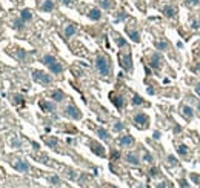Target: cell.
Segmentation results:
<instances>
[{
  "instance_id": "7dc6e473",
  "label": "cell",
  "mask_w": 200,
  "mask_h": 188,
  "mask_svg": "<svg viewBox=\"0 0 200 188\" xmlns=\"http://www.w3.org/2000/svg\"><path fill=\"white\" fill-rule=\"evenodd\" d=\"M197 88H199V90H200V83H199V87H197Z\"/></svg>"
},
{
  "instance_id": "5bb4252c",
  "label": "cell",
  "mask_w": 200,
  "mask_h": 188,
  "mask_svg": "<svg viewBox=\"0 0 200 188\" xmlns=\"http://www.w3.org/2000/svg\"><path fill=\"white\" fill-rule=\"evenodd\" d=\"M160 62H162V57H160L159 54H154V56L151 57V62H149V65H151L154 69H159L160 65H162Z\"/></svg>"
},
{
  "instance_id": "ee69618b",
  "label": "cell",
  "mask_w": 200,
  "mask_h": 188,
  "mask_svg": "<svg viewBox=\"0 0 200 188\" xmlns=\"http://www.w3.org/2000/svg\"><path fill=\"white\" fill-rule=\"evenodd\" d=\"M157 173H159V171H157V170H156V168H153V170H151V176H156V174H157Z\"/></svg>"
},
{
  "instance_id": "484cf974",
  "label": "cell",
  "mask_w": 200,
  "mask_h": 188,
  "mask_svg": "<svg viewBox=\"0 0 200 188\" xmlns=\"http://www.w3.org/2000/svg\"><path fill=\"white\" fill-rule=\"evenodd\" d=\"M100 6L103 9H111L113 8V0H100Z\"/></svg>"
},
{
  "instance_id": "e575fe53",
  "label": "cell",
  "mask_w": 200,
  "mask_h": 188,
  "mask_svg": "<svg viewBox=\"0 0 200 188\" xmlns=\"http://www.w3.org/2000/svg\"><path fill=\"white\" fill-rule=\"evenodd\" d=\"M119 157H120V153H119V151H113V153H111V159H113V160H117Z\"/></svg>"
},
{
  "instance_id": "7c38bea8",
  "label": "cell",
  "mask_w": 200,
  "mask_h": 188,
  "mask_svg": "<svg viewBox=\"0 0 200 188\" xmlns=\"http://www.w3.org/2000/svg\"><path fill=\"white\" fill-rule=\"evenodd\" d=\"M126 33H128V36L131 37V40H132V42H136V43H139V42H140V34H139V31H137V29L126 28Z\"/></svg>"
},
{
  "instance_id": "8992f818",
  "label": "cell",
  "mask_w": 200,
  "mask_h": 188,
  "mask_svg": "<svg viewBox=\"0 0 200 188\" xmlns=\"http://www.w3.org/2000/svg\"><path fill=\"white\" fill-rule=\"evenodd\" d=\"M14 168H16L17 171H20V173H26V171H29V165H28V162H26V160H17V162L14 163Z\"/></svg>"
},
{
  "instance_id": "ab89813d",
  "label": "cell",
  "mask_w": 200,
  "mask_h": 188,
  "mask_svg": "<svg viewBox=\"0 0 200 188\" xmlns=\"http://www.w3.org/2000/svg\"><path fill=\"white\" fill-rule=\"evenodd\" d=\"M49 181H51V182H52V184H59V182H60V181H59V177H57V176H52V177H51V179H49Z\"/></svg>"
},
{
  "instance_id": "ac0fdd59",
  "label": "cell",
  "mask_w": 200,
  "mask_h": 188,
  "mask_svg": "<svg viewBox=\"0 0 200 188\" xmlns=\"http://www.w3.org/2000/svg\"><path fill=\"white\" fill-rule=\"evenodd\" d=\"M182 114H183L186 119H191V117L194 116V110H193L191 106H188V105H183V106H182Z\"/></svg>"
},
{
  "instance_id": "f1b7e54d",
  "label": "cell",
  "mask_w": 200,
  "mask_h": 188,
  "mask_svg": "<svg viewBox=\"0 0 200 188\" xmlns=\"http://www.w3.org/2000/svg\"><path fill=\"white\" fill-rule=\"evenodd\" d=\"M154 45H156V48H157L159 51H165V49H168V43H166V42H156Z\"/></svg>"
},
{
  "instance_id": "8d00e7d4",
  "label": "cell",
  "mask_w": 200,
  "mask_h": 188,
  "mask_svg": "<svg viewBox=\"0 0 200 188\" xmlns=\"http://www.w3.org/2000/svg\"><path fill=\"white\" fill-rule=\"evenodd\" d=\"M143 159H145L146 162H153V156H151L149 153H145V156H143Z\"/></svg>"
},
{
  "instance_id": "60d3db41",
  "label": "cell",
  "mask_w": 200,
  "mask_h": 188,
  "mask_svg": "<svg viewBox=\"0 0 200 188\" xmlns=\"http://www.w3.org/2000/svg\"><path fill=\"white\" fill-rule=\"evenodd\" d=\"M160 136H162V134H160V131H154V134H153V137H154L156 141H159Z\"/></svg>"
},
{
  "instance_id": "4fadbf2b",
  "label": "cell",
  "mask_w": 200,
  "mask_h": 188,
  "mask_svg": "<svg viewBox=\"0 0 200 188\" xmlns=\"http://www.w3.org/2000/svg\"><path fill=\"white\" fill-rule=\"evenodd\" d=\"M40 9L43 12H51L54 9V2L52 0H43V3L40 5Z\"/></svg>"
},
{
  "instance_id": "d6986e66",
  "label": "cell",
  "mask_w": 200,
  "mask_h": 188,
  "mask_svg": "<svg viewBox=\"0 0 200 188\" xmlns=\"http://www.w3.org/2000/svg\"><path fill=\"white\" fill-rule=\"evenodd\" d=\"M111 102L116 105V108H122L123 106V97L122 96H114V94H111Z\"/></svg>"
},
{
  "instance_id": "5b68a950",
  "label": "cell",
  "mask_w": 200,
  "mask_h": 188,
  "mask_svg": "<svg viewBox=\"0 0 200 188\" xmlns=\"http://www.w3.org/2000/svg\"><path fill=\"white\" fill-rule=\"evenodd\" d=\"M65 113H66V116H68V117H71V119H74V120L82 119V113H80L74 105H68V106L65 108Z\"/></svg>"
},
{
  "instance_id": "83f0119b",
  "label": "cell",
  "mask_w": 200,
  "mask_h": 188,
  "mask_svg": "<svg viewBox=\"0 0 200 188\" xmlns=\"http://www.w3.org/2000/svg\"><path fill=\"white\" fill-rule=\"evenodd\" d=\"M132 103H134V105H143L145 102H143V99H142L139 94H134V97H132Z\"/></svg>"
},
{
  "instance_id": "9a60e30c",
  "label": "cell",
  "mask_w": 200,
  "mask_h": 188,
  "mask_svg": "<svg viewBox=\"0 0 200 188\" xmlns=\"http://www.w3.org/2000/svg\"><path fill=\"white\" fill-rule=\"evenodd\" d=\"M76 33H77L76 25H74V23H68L66 28H65V36H66V37H71V36H74Z\"/></svg>"
},
{
  "instance_id": "d4e9b609",
  "label": "cell",
  "mask_w": 200,
  "mask_h": 188,
  "mask_svg": "<svg viewBox=\"0 0 200 188\" xmlns=\"http://www.w3.org/2000/svg\"><path fill=\"white\" fill-rule=\"evenodd\" d=\"M16 57H17L19 60H25V57H26V51H25V49H22V48H17Z\"/></svg>"
},
{
  "instance_id": "4316f807",
  "label": "cell",
  "mask_w": 200,
  "mask_h": 188,
  "mask_svg": "<svg viewBox=\"0 0 200 188\" xmlns=\"http://www.w3.org/2000/svg\"><path fill=\"white\" fill-rule=\"evenodd\" d=\"M12 99H14V103H16V105H23V102H25L22 94H14Z\"/></svg>"
},
{
  "instance_id": "f546056e",
  "label": "cell",
  "mask_w": 200,
  "mask_h": 188,
  "mask_svg": "<svg viewBox=\"0 0 200 188\" xmlns=\"http://www.w3.org/2000/svg\"><path fill=\"white\" fill-rule=\"evenodd\" d=\"M116 42H117V45H119L120 48H125L126 45H128V43H126V40H125L123 37H120V36H117V37H116Z\"/></svg>"
},
{
  "instance_id": "52a82bcc",
  "label": "cell",
  "mask_w": 200,
  "mask_h": 188,
  "mask_svg": "<svg viewBox=\"0 0 200 188\" xmlns=\"http://www.w3.org/2000/svg\"><path fill=\"white\" fill-rule=\"evenodd\" d=\"M40 108H42V111H45V113H51V111H56V105L52 103V102H46V100H40Z\"/></svg>"
},
{
  "instance_id": "7402d4cb",
  "label": "cell",
  "mask_w": 200,
  "mask_h": 188,
  "mask_svg": "<svg viewBox=\"0 0 200 188\" xmlns=\"http://www.w3.org/2000/svg\"><path fill=\"white\" fill-rule=\"evenodd\" d=\"M126 162H128V163H132V165H139V163H140L139 157H137L136 154H132V153H128V154H126Z\"/></svg>"
},
{
  "instance_id": "cb8c5ba5",
  "label": "cell",
  "mask_w": 200,
  "mask_h": 188,
  "mask_svg": "<svg viewBox=\"0 0 200 188\" xmlns=\"http://www.w3.org/2000/svg\"><path fill=\"white\" fill-rule=\"evenodd\" d=\"M14 28H16V29H19V31H22V29L25 28V22H23L22 19L14 20Z\"/></svg>"
},
{
  "instance_id": "ba28073f",
  "label": "cell",
  "mask_w": 200,
  "mask_h": 188,
  "mask_svg": "<svg viewBox=\"0 0 200 188\" xmlns=\"http://www.w3.org/2000/svg\"><path fill=\"white\" fill-rule=\"evenodd\" d=\"M163 14H165V17H168V19H176V16H177V9H176L174 6L166 5V6L163 8Z\"/></svg>"
},
{
  "instance_id": "7a4b0ae2",
  "label": "cell",
  "mask_w": 200,
  "mask_h": 188,
  "mask_svg": "<svg viewBox=\"0 0 200 188\" xmlns=\"http://www.w3.org/2000/svg\"><path fill=\"white\" fill-rule=\"evenodd\" d=\"M33 79H34V82L42 83V85H49L52 82V79H51L49 74H46L43 71H39V69H34L33 71Z\"/></svg>"
},
{
  "instance_id": "4dcf8cb0",
  "label": "cell",
  "mask_w": 200,
  "mask_h": 188,
  "mask_svg": "<svg viewBox=\"0 0 200 188\" xmlns=\"http://www.w3.org/2000/svg\"><path fill=\"white\" fill-rule=\"evenodd\" d=\"M179 154L186 156V154H188V148H186L185 145H180V146H179Z\"/></svg>"
},
{
  "instance_id": "277c9868",
  "label": "cell",
  "mask_w": 200,
  "mask_h": 188,
  "mask_svg": "<svg viewBox=\"0 0 200 188\" xmlns=\"http://www.w3.org/2000/svg\"><path fill=\"white\" fill-rule=\"evenodd\" d=\"M119 62H120V66L126 71H131L132 68V63H131V54L126 52V54H119Z\"/></svg>"
},
{
  "instance_id": "6da1fadb",
  "label": "cell",
  "mask_w": 200,
  "mask_h": 188,
  "mask_svg": "<svg viewBox=\"0 0 200 188\" xmlns=\"http://www.w3.org/2000/svg\"><path fill=\"white\" fill-rule=\"evenodd\" d=\"M96 68H97V71H99L102 76L108 77V76L111 74V63H109V59H108L106 56H103V54L97 56V59H96Z\"/></svg>"
},
{
  "instance_id": "74e56055",
  "label": "cell",
  "mask_w": 200,
  "mask_h": 188,
  "mask_svg": "<svg viewBox=\"0 0 200 188\" xmlns=\"http://www.w3.org/2000/svg\"><path fill=\"white\" fill-rule=\"evenodd\" d=\"M168 160H169V163H171V165H176V163H177V160H176V157H174V156H169V157H168Z\"/></svg>"
},
{
  "instance_id": "f35d334b",
  "label": "cell",
  "mask_w": 200,
  "mask_h": 188,
  "mask_svg": "<svg viewBox=\"0 0 200 188\" xmlns=\"http://www.w3.org/2000/svg\"><path fill=\"white\" fill-rule=\"evenodd\" d=\"M62 3H63V5H66V6H71V5L74 3V0H62Z\"/></svg>"
},
{
  "instance_id": "1f68e13d",
  "label": "cell",
  "mask_w": 200,
  "mask_h": 188,
  "mask_svg": "<svg viewBox=\"0 0 200 188\" xmlns=\"http://www.w3.org/2000/svg\"><path fill=\"white\" fill-rule=\"evenodd\" d=\"M125 19H126V12H125V11H120L119 16H117V19H116V23H117V22H122V20H125Z\"/></svg>"
},
{
  "instance_id": "836d02e7",
  "label": "cell",
  "mask_w": 200,
  "mask_h": 188,
  "mask_svg": "<svg viewBox=\"0 0 200 188\" xmlns=\"http://www.w3.org/2000/svg\"><path fill=\"white\" fill-rule=\"evenodd\" d=\"M46 145H49V146H56V145H57V139H46Z\"/></svg>"
},
{
  "instance_id": "d6a6232c",
  "label": "cell",
  "mask_w": 200,
  "mask_h": 188,
  "mask_svg": "<svg viewBox=\"0 0 200 188\" xmlns=\"http://www.w3.org/2000/svg\"><path fill=\"white\" fill-rule=\"evenodd\" d=\"M123 128H125V125H123L122 122H116V125H114V131H117V133H119V131H122Z\"/></svg>"
},
{
  "instance_id": "3957f363",
  "label": "cell",
  "mask_w": 200,
  "mask_h": 188,
  "mask_svg": "<svg viewBox=\"0 0 200 188\" xmlns=\"http://www.w3.org/2000/svg\"><path fill=\"white\" fill-rule=\"evenodd\" d=\"M134 123L139 127V128H148L149 125V117L145 114V113H137L134 116Z\"/></svg>"
},
{
  "instance_id": "bcb514c9",
  "label": "cell",
  "mask_w": 200,
  "mask_h": 188,
  "mask_svg": "<svg viewBox=\"0 0 200 188\" xmlns=\"http://www.w3.org/2000/svg\"><path fill=\"white\" fill-rule=\"evenodd\" d=\"M197 111H200V103H199V106H197Z\"/></svg>"
},
{
  "instance_id": "44dd1931",
  "label": "cell",
  "mask_w": 200,
  "mask_h": 188,
  "mask_svg": "<svg viewBox=\"0 0 200 188\" xmlns=\"http://www.w3.org/2000/svg\"><path fill=\"white\" fill-rule=\"evenodd\" d=\"M42 62L46 65V66H51L54 62H57V59L54 57V56H51V54H46V56H43V59H42Z\"/></svg>"
},
{
  "instance_id": "7bdbcfd3",
  "label": "cell",
  "mask_w": 200,
  "mask_h": 188,
  "mask_svg": "<svg viewBox=\"0 0 200 188\" xmlns=\"http://www.w3.org/2000/svg\"><path fill=\"white\" fill-rule=\"evenodd\" d=\"M33 146H34V150H39L40 148V145L37 143V142H33Z\"/></svg>"
},
{
  "instance_id": "ffe728a7",
  "label": "cell",
  "mask_w": 200,
  "mask_h": 188,
  "mask_svg": "<svg viewBox=\"0 0 200 188\" xmlns=\"http://www.w3.org/2000/svg\"><path fill=\"white\" fill-rule=\"evenodd\" d=\"M91 150H92V153H96L97 156H105V150H103L102 145H99V143H91Z\"/></svg>"
},
{
  "instance_id": "9c48e42d",
  "label": "cell",
  "mask_w": 200,
  "mask_h": 188,
  "mask_svg": "<svg viewBox=\"0 0 200 188\" xmlns=\"http://www.w3.org/2000/svg\"><path fill=\"white\" fill-rule=\"evenodd\" d=\"M88 17H89L91 20L97 22V20H100V19H102V11H100L99 8H92V9L88 12Z\"/></svg>"
},
{
  "instance_id": "2e32d148",
  "label": "cell",
  "mask_w": 200,
  "mask_h": 188,
  "mask_svg": "<svg viewBox=\"0 0 200 188\" xmlns=\"http://www.w3.org/2000/svg\"><path fill=\"white\" fill-rule=\"evenodd\" d=\"M96 133H97V136H99L102 141H109V139H111L109 133H108L105 128H97V130H96Z\"/></svg>"
},
{
  "instance_id": "30bf717a",
  "label": "cell",
  "mask_w": 200,
  "mask_h": 188,
  "mask_svg": "<svg viewBox=\"0 0 200 188\" xmlns=\"http://www.w3.org/2000/svg\"><path fill=\"white\" fill-rule=\"evenodd\" d=\"M119 143L120 146H132L134 145V139H132V136H122L119 139Z\"/></svg>"
},
{
  "instance_id": "b9f144b4",
  "label": "cell",
  "mask_w": 200,
  "mask_h": 188,
  "mask_svg": "<svg viewBox=\"0 0 200 188\" xmlns=\"http://www.w3.org/2000/svg\"><path fill=\"white\" fill-rule=\"evenodd\" d=\"M12 145H14V146H20L22 143H20V142L17 141V139H12Z\"/></svg>"
},
{
  "instance_id": "8fae6325",
  "label": "cell",
  "mask_w": 200,
  "mask_h": 188,
  "mask_svg": "<svg viewBox=\"0 0 200 188\" xmlns=\"http://www.w3.org/2000/svg\"><path fill=\"white\" fill-rule=\"evenodd\" d=\"M20 19L26 23V22H29V20H33V11L29 9V8H25V9H22V12H20Z\"/></svg>"
},
{
  "instance_id": "f6af8a7d",
  "label": "cell",
  "mask_w": 200,
  "mask_h": 188,
  "mask_svg": "<svg viewBox=\"0 0 200 188\" xmlns=\"http://www.w3.org/2000/svg\"><path fill=\"white\" fill-rule=\"evenodd\" d=\"M156 91H154V88H148V94H154Z\"/></svg>"
},
{
  "instance_id": "d590c367",
  "label": "cell",
  "mask_w": 200,
  "mask_h": 188,
  "mask_svg": "<svg viewBox=\"0 0 200 188\" xmlns=\"http://www.w3.org/2000/svg\"><path fill=\"white\" fill-rule=\"evenodd\" d=\"M186 5L188 6H196V5H199V0H186Z\"/></svg>"
},
{
  "instance_id": "e0dca14e",
  "label": "cell",
  "mask_w": 200,
  "mask_h": 188,
  "mask_svg": "<svg viewBox=\"0 0 200 188\" xmlns=\"http://www.w3.org/2000/svg\"><path fill=\"white\" fill-rule=\"evenodd\" d=\"M48 68H49V71H51L52 74H60V73L63 71V66H62L59 62H54V63H52L51 66H48Z\"/></svg>"
},
{
  "instance_id": "603a6c76",
  "label": "cell",
  "mask_w": 200,
  "mask_h": 188,
  "mask_svg": "<svg viewBox=\"0 0 200 188\" xmlns=\"http://www.w3.org/2000/svg\"><path fill=\"white\" fill-rule=\"evenodd\" d=\"M52 99H54L56 102H63V100H65V93L60 91V90H56V91L52 93Z\"/></svg>"
}]
</instances>
